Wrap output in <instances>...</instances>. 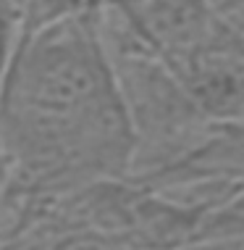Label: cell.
I'll list each match as a JSON object with an SVG mask.
<instances>
[{
  "label": "cell",
  "mask_w": 244,
  "mask_h": 250,
  "mask_svg": "<svg viewBox=\"0 0 244 250\" xmlns=\"http://www.w3.org/2000/svg\"><path fill=\"white\" fill-rule=\"evenodd\" d=\"M210 119L242 121L244 32L226 29L171 69Z\"/></svg>",
  "instance_id": "cell-4"
},
{
  "label": "cell",
  "mask_w": 244,
  "mask_h": 250,
  "mask_svg": "<svg viewBox=\"0 0 244 250\" xmlns=\"http://www.w3.org/2000/svg\"><path fill=\"white\" fill-rule=\"evenodd\" d=\"M92 8L21 35L8 61L0 158L24 192L126 179L131 132Z\"/></svg>",
  "instance_id": "cell-1"
},
{
  "label": "cell",
  "mask_w": 244,
  "mask_h": 250,
  "mask_svg": "<svg viewBox=\"0 0 244 250\" xmlns=\"http://www.w3.org/2000/svg\"><path fill=\"white\" fill-rule=\"evenodd\" d=\"M92 16L131 132L126 179L142 185L179 164L226 121L210 119L184 90L179 77L113 8L97 0Z\"/></svg>",
  "instance_id": "cell-2"
},
{
  "label": "cell",
  "mask_w": 244,
  "mask_h": 250,
  "mask_svg": "<svg viewBox=\"0 0 244 250\" xmlns=\"http://www.w3.org/2000/svg\"><path fill=\"white\" fill-rule=\"evenodd\" d=\"M16 42H19V26L8 13V8L3 5V0H0V84H3L5 69H8V61L13 56Z\"/></svg>",
  "instance_id": "cell-6"
},
{
  "label": "cell",
  "mask_w": 244,
  "mask_h": 250,
  "mask_svg": "<svg viewBox=\"0 0 244 250\" xmlns=\"http://www.w3.org/2000/svg\"><path fill=\"white\" fill-rule=\"evenodd\" d=\"M94 3L97 0H3V5L19 26V37L60 19L76 16L81 11H90Z\"/></svg>",
  "instance_id": "cell-5"
},
{
  "label": "cell",
  "mask_w": 244,
  "mask_h": 250,
  "mask_svg": "<svg viewBox=\"0 0 244 250\" xmlns=\"http://www.w3.org/2000/svg\"><path fill=\"white\" fill-rule=\"evenodd\" d=\"M124 19V24L158 56L168 69L187 56L234 29L223 24L205 0H100ZM242 32V29H234Z\"/></svg>",
  "instance_id": "cell-3"
}]
</instances>
